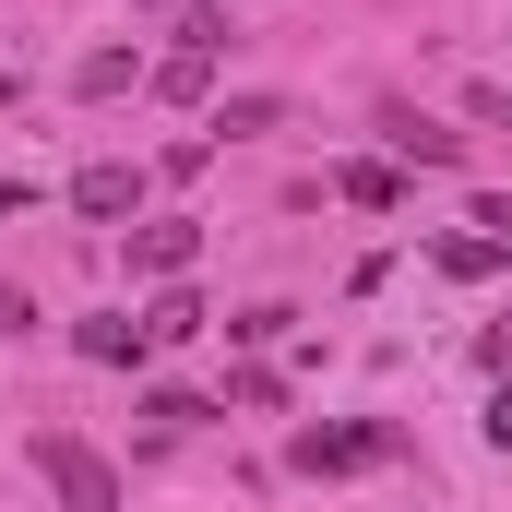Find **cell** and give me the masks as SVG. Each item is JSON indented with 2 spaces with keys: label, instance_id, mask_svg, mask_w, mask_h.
Masks as SVG:
<instances>
[{
  "label": "cell",
  "instance_id": "cell-3",
  "mask_svg": "<svg viewBox=\"0 0 512 512\" xmlns=\"http://www.w3.org/2000/svg\"><path fill=\"white\" fill-rule=\"evenodd\" d=\"M191 262H203V227H191V215H143V227H131V274H155V286H179Z\"/></svg>",
  "mask_w": 512,
  "mask_h": 512
},
{
  "label": "cell",
  "instance_id": "cell-11",
  "mask_svg": "<svg viewBox=\"0 0 512 512\" xmlns=\"http://www.w3.org/2000/svg\"><path fill=\"white\" fill-rule=\"evenodd\" d=\"M131 84H143V60H131V48H96V60L72 72V96H131Z\"/></svg>",
  "mask_w": 512,
  "mask_h": 512
},
{
  "label": "cell",
  "instance_id": "cell-1",
  "mask_svg": "<svg viewBox=\"0 0 512 512\" xmlns=\"http://www.w3.org/2000/svg\"><path fill=\"white\" fill-rule=\"evenodd\" d=\"M405 453V429L393 417H310L298 441H286V465L298 477H370V465H393Z\"/></svg>",
  "mask_w": 512,
  "mask_h": 512
},
{
  "label": "cell",
  "instance_id": "cell-10",
  "mask_svg": "<svg viewBox=\"0 0 512 512\" xmlns=\"http://www.w3.org/2000/svg\"><path fill=\"white\" fill-rule=\"evenodd\" d=\"M143 417H155V441H179V429H203L215 405H203V393H179V382H155V393H143Z\"/></svg>",
  "mask_w": 512,
  "mask_h": 512
},
{
  "label": "cell",
  "instance_id": "cell-6",
  "mask_svg": "<svg viewBox=\"0 0 512 512\" xmlns=\"http://www.w3.org/2000/svg\"><path fill=\"white\" fill-rule=\"evenodd\" d=\"M382 143H393V155H405V167H465V131L417 120V108H382Z\"/></svg>",
  "mask_w": 512,
  "mask_h": 512
},
{
  "label": "cell",
  "instance_id": "cell-8",
  "mask_svg": "<svg viewBox=\"0 0 512 512\" xmlns=\"http://www.w3.org/2000/svg\"><path fill=\"white\" fill-rule=\"evenodd\" d=\"M334 191H346V203H370V215H393V203H405V167H382V155H346V167H334Z\"/></svg>",
  "mask_w": 512,
  "mask_h": 512
},
{
  "label": "cell",
  "instance_id": "cell-5",
  "mask_svg": "<svg viewBox=\"0 0 512 512\" xmlns=\"http://www.w3.org/2000/svg\"><path fill=\"white\" fill-rule=\"evenodd\" d=\"M72 358H96V370H143L155 334H143L131 310H96V322H72Z\"/></svg>",
  "mask_w": 512,
  "mask_h": 512
},
{
  "label": "cell",
  "instance_id": "cell-14",
  "mask_svg": "<svg viewBox=\"0 0 512 512\" xmlns=\"http://www.w3.org/2000/svg\"><path fill=\"white\" fill-rule=\"evenodd\" d=\"M477 370H501V382H512V310L489 322V334H477Z\"/></svg>",
  "mask_w": 512,
  "mask_h": 512
},
{
  "label": "cell",
  "instance_id": "cell-12",
  "mask_svg": "<svg viewBox=\"0 0 512 512\" xmlns=\"http://www.w3.org/2000/svg\"><path fill=\"white\" fill-rule=\"evenodd\" d=\"M429 262H441V274H465V286H477V274H501V239H441V251H429Z\"/></svg>",
  "mask_w": 512,
  "mask_h": 512
},
{
  "label": "cell",
  "instance_id": "cell-2",
  "mask_svg": "<svg viewBox=\"0 0 512 512\" xmlns=\"http://www.w3.org/2000/svg\"><path fill=\"white\" fill-rule=\"evenodd\" d=\"M36 477H48L60 512H120V465L96 441H72V429H36Z\"/></svg>",
  "mask_w": 512,
  "mask_h": 512
},
{
  "label": "cell",
  "instance_id": "cell-15",
  "mask_svg": "<svg viewBox=\"0 0 512 512\" xmlns=\"http://www.w3.org/2000/svg\"><path fill=\"white\" fill-rule=\"evenodd\" d=\"M477 429H489V453H512V382L489 393V417H477Z\"/></svg>",
  "mask_w": 512,
  "mask_h": 512
},
{
  "label": "cell",
  "instance_id": "cell-9",
  "mask_svg": "<svg viewBox=\"0 0 512 512\" xmlns=\"http://www.w3.org/2000/svg\"><path fill=\"white\" fill-rule=\"evenodd\" d=\"M143 334H155V346H191V334H203V298H191V286H155Z\"/></svg>",
  "mask_w": 512,
  "mask_h": 512
},
{
  "label": "cell",
  "instance_id": "cell-4",
  "mask_svg": "<svg viewBox=\"0 0 512 512\" xmlns=\"http://www.w3.org/2000/svg\"><path fill=\"white\" fill-rule=\"evenodd\" d=\"M143 191H155V179H143V167H84V179H72V215H96V227H143Z\"/></svg>",
  "mask_w": 512,
  "mask_h": 512
},
{
  "label": "cell",
  "instance_id": "cell-13",
  "mask_svg": "<svg viewBox=\"0 0 512 512\" xmlns=\"http://www.w3.org/2000/svg\"><path fill=\"white\" fill-rule=\"evenodd\" d=\"M274 120H286V96H227V108H215L227 143H239V131H274Z\"/></svg>",
  "mask_w": 512,
  "mask_h": 512
},
{
  "label": "cell",
  "instance_id": "cell-7",
  "mask_svg": "<svg viewBox=\"0 0 512 512\" xmlns=\"http://www.w3.org/2000/svg\"><path fill=\"white\" fill-rule=\"evenodd\" d=\"M143 84H155L167 108H203V96H215V48H167V60H155Z\"/></svg>",
  "mask_w": 512,
  "mask_h": 512
},
{
  "label": "cell",
  "instance_id": "cell-16",
  "mask_svg": "<svg viewBox=\"0 0 512 512\" xmlns=\"http://www.w3.org/2000/svg\"><path fill=\"white\" fill-rule=\"evenodd\" d=\"M477 227H489V239L512 251V191H489V203H477Z\"/></svg>",
  "mask_w": 512,
  "mask_h": 512
}]
</instances>
